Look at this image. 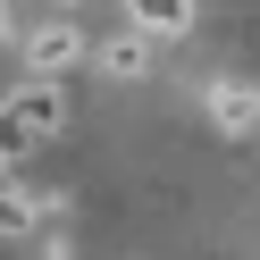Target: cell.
I'll use <instances>...</instances> for the list:
<instances>
[{
  "instance_id": "6da1fadb",
  "label": "cell",
  "mask_w": 260,
  "mask_h": 260,
  "mask_svg": "<svg viewBox=\"0 0 260 260\" xmlns=\"http://www.w3.org/2000/svg\"><path fill=\"white\" fill-rule=\"evenodd\" d=\"M59 126H68V84H34L25 76L9 101H0V168H17L34 143H51Z\"/></svg>"
},
{
  "instance_id": "7a4b0ae2",
  "label": "cell",
  "mask_w": 260,
  "mask_h": 260,
  "mask_svg": "<svg viewBox=\"0 0 260 260\" xmlns=\"http://www.w3.org/2000/svg\"><path fill=\"white\" fill-rule=\"evenodd\" d=\"M17 51H25V76H34V84H68V76L84 68L92 34H84L76 17H42V25H25V34H17Z\"/></svg>"
},
{
  "instance_id": "3957f363",
  "label": "cell",
  "mask_w": 260,
  "mask_h": 260,
  "mask_svg": "<svg viewBox=\"0 0 260 260\" xmlns=\"http://www.w3.org/2000/svg\"><path fill=\"white\" fill-rule=\"evenodd\" d=\"M84 59H92V68L109 76V84H143V76H151V59H159V42L126 25V34H101V42H92Z\"/></svg>"
},
{
  "instance_id": "277c9868",
  "label": "cell",
  "mask_w": 260,
  "mask_h": 260,
  "mask_svg": "<svg viewBox=\"0 0 260 260\" xmlns=\"http://www.w3.org/2000/svg\"><path fill=\"white\" fill-rule=\"evenodd\" d=\"M210 126H218V135H252L260 126V84L252 76H210Z\"/></svg>"
},
{
  "instance_id": "5b68a950",
  "label": "cell",
  "mask_w": 260,
  "mask_h": 260,
  "mask_svg": "<svg viewBox=\"0 0 260 260\" xmlns=\"http://www.w3.org/2000/svg\"><path fill=\"white\" fill-rule=\"evenodd\" d=\"M126 25L151 34V42H176V34L193 25V0H126Z\"/></svg>"
},
{
  "instance_id": "8992f818",
  "label": "cell",
  "mask_w": 260,
  "mask_h": 260,
  "mask_svg": "<svg viewBox=\"0 0 260 260\" xmlns=\"http://www.w3.org/2000/svg\"><path fill=\"white\" fill-rule=\"evenodd\" d=\"M0 235H34V185L17 168H0Z\"/></svg>"
},
{
  "instance_id": "52a82bcc",
  "label": "cell",
  "mask_w": 260,
  "mask_h": 260,
  "mask_svg": "<svg viewBox=\"0 0 260 260\" xmlns=\"http://www.w3.org/2000/svg\"><path fill=\"white\" fill-rule=\"evenodd\" d=\"M17 9L25 0H0V42H17Z\"/></svg>"
},
{
  "instance_id": "ba28073f",
  "label": "cell",
  "mask_w": 260,
  "mask_h": 260,
  "mask_svg": "<svg viewBox=\"0 0 260 260\" xmlns=\"http://www.w3.org/2000/svg\"><path fill=\"white\" fill-rule=\"evenodd\" d=\"M51 9H59V17H76V9H84V0H51Z\"/></svg>"
}]
</instances>
